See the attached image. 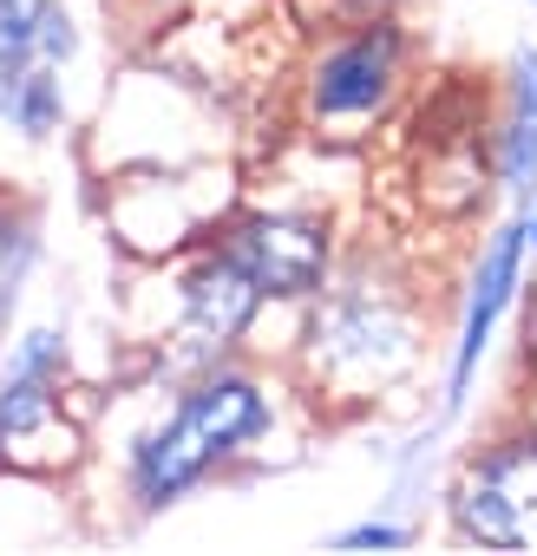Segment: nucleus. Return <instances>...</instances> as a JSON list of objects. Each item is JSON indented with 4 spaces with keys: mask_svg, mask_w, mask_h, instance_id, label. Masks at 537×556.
<instances>
[{
    "mask_svg": "<svg viewBox=\"0 0 537 556\" xmlns=\"http://www.w3.org/2000/svg\"><path fill=\"white\" fill-rule=\"evenodd\" d=\"M73 60V21L60 0H0V118L27 138L60 125V66Z\"/></svg>",
    "mask_w": 537,
    "mask_h": 556,
    "instance_id": "f03ea898",
    "label": "nucleus"
},
{
    "mask_svg": "<svg viewBox=\"0 0 537 556\" xmlns=\"http://www.w3.org/2000/svg\"><path fill=\"white\" fill-rule=\"evenodd\" d=\"M530 8H537V0H530Z\"/></svg>",
    "mask_w": 537,
    "mask_h": 556,
    "instance_id": "2eb2a0df",
    "label": "nucleus"
},
{
    "mask_svg": "<svg viewBox=\"0 0 537 556\" xmlns=\"http://www.w3.org/2000/svg\"><path fill=\"white\" fill-rule=\"evenodd\" d=\"M407 536L394 530V523H361V530H348L341 536V549H400Z\"/></svg>",
    "mask_w": 537,
    "mask_h": 556,
    "instance_id": "f8f14e48",
    "label": "nucleus"
},
{
    "mask_svg": "<svg viewBox=\"0 0 537 556\" xmlns=\"http://www.w3.org/2000/svg\"><path fill=\"white\" fill-rule=\"evenodd\" d=\"M268 432V400L242 374H210L197 380L164 426H151L132 452V491L145 510L177 504L190 484H203L223 458H236L249 439Z\"/></svg>",
    "mask_w": 537,
    "mask_h": 556,
    "instance_id": "f257e3e1",
    "label": "nucleus"
},
{
    "mask_svg": "<svg viewBox=\"0 0 537 556\" xmlns=\"http://www.w3.org/2000/svg\"><path fill=\"white\" fill-rule=\"evenodd\" d=\"M504 184H537V53H517L511 66V118H504Z\"/></svg>",
    "mask_w": 537,
    "mask_h": 556,
    "instance_id": "9d476101",
    "label": "nucleus"
},
{
    "mask_svg": "<svg viewBox=\"0 0 537 556\" xmlns=\"http://www.w3.org/2000/svg\"><path fill=\"white\" fill-rule=\"evenodd\" d=\"M452 523L478 549H537V432L504 439L459 471Z\"/></svg>",
    "mask_w": 537,
    "mask_h": 556,
    "instance_id": "7ed1b4c3",
    "label": "nucleus"
},
{
    "mask_svg": "<svg viewBox=\"0 0 537 556\" xmlns=\"http://www.w3.org/2000/svg\"><path fill=\"white\" fill-rule=\"evenodd\" d=\"M315 348L335 361V367H354V374H387L400 354H407V328L374 302V295H341L328 302V315L315 321Z\"/></svg>",
    "mask_w": 537,
    "mask_h": 556,
    "instance_id": "6e6552de",
    "label": "nucleus"
},
{
    "mask_svg": "<svg viewBox=\"0 0 537 556\" xmlns=\"http://www.w3.org/2000/svg\"><path fill=\"white\" fill-rule=\"evenodd\" d=\"M60 367H66V341L47 328L14 348V367L0 380V458L53 465L73 445V432L60 426Z\"/></svg>",
    "mask_w": 537,
    "mask_h": 556,
    "instance_id": "20e7f679",
    "label": "nucleus"
},
{
    "mask_svg": "<svg viewBox=\"0 0 537 556\" xmlns=\"http://www.w3.org/2000/svg\"><path fill=\"white\" fill-rule=\"evenodd\" d=\"M27 268H34V229L0 210V328H8V315H14V295L27 282Z\"/></svg>",
    "mask_w": 537,
    "mask_h": 556,
    "instance_id": "9b49d317",
    "label": "nucleus"
},
{
    "mask_svg": "<svg viewBox=\"0 0 537 556\" xmlns=\"http://www.w3.org/2000/svg\"><path fill=\"white\" fill-rule=\"evenodd\" d=\"M530 236H537V216H530Z\"/></svg>",
    "mask_w": 537,
    "mask_h": 556,
    "instance_id": "4468645a",
    "label": "nucleus"
},
{
    "mask_svg": "<svg viewBox=\"0 0 537 556\" xmlns=\"http://www.w3.org/2000/svg\"><path fill=\"white\" fill-rule=\"evenodd\" d=\"M348 8H354V14H367V21H374V14H387V8H394V0H348Z\"/></svg>",
    "mask_w": 537,
    "mask_h": 556,
    "instance_id": "ddd939ff",
    "label": "nucleus"
},
{
    "mask_svg": "<svg viewBox=\"0 0 537 556\" xmlns=\"http://www.w3.org/2000/svg\"><path fill=\"white\" fill-rule=\"evenodd\" d=\"M524 223H504L491 236V249L478 255V275H472V302H465V321H459V348H452V406L472 393V374L498 334V315L511 308V289H517V268H524Z\"/></svg>",
    "mask_w": 537,
    "mask_h": 556,
    "instance_id": "0eeeda50",
    "label": "nucleus"
},
{
    "mask_svg": "<svg viewBox=\"0 0 537 556\" xmlns=\"http://www.w3.org/2000/svg\"><path fill=\"white\" fill-rule=\"evenodd\" d=\"M400 79V27L367 21L354 40H341L315 66V112L322 118H367Z\"/></svg>",
    "mask_w": 537,
    "mask_h": 556,
    "instance_id": "423d86ee",
    "label": "nucleus"
},
{
    "mask_svg": "<svg viewBox=\"0 0 537 556\" xmlns=\"http://www.w3.org/2000/svg\"><path fill=\"white\" fill-rule=\"evenodd\" d=\"M223 255L249 268V282L268 302H302L328 282V229L309 216H249L229 229Z\"/></svg>",
    "mask_w": 537,
    "mask_h": 556,
    "instance_id": "39448f33",
    "label": "nucleus"
},
{
    "mask_svg": "<svg viewBox=\"0 0 537 556\" xmlns=\"http://www.w3.org/2000/svg\"><path fill=\"white\" fill-rule=\"evenodd\" d=\"M268 295L249 282V268L236 262V255H203L197 262V275L184 282V315H190V334H203V341H216V348H229L249 321H255V308H262Z\"/></svg>",
    "mask_w": 537,
    "mask_h": 556,
    "instance_id": "1a4fd4ad",
    "label": "nucleus"
}]
</instances>
